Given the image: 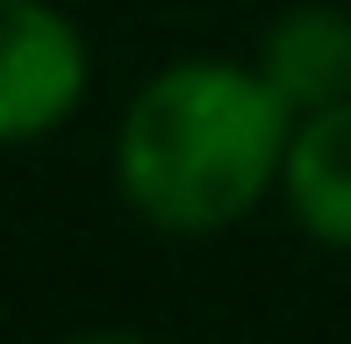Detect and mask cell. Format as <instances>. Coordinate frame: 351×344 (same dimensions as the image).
Segmentation results:
<instances>
[{"label":"cell","mask_w":351,"mask_h":344,"mask_svg":"<svg viewBox=\"0 0 351 344\" xmlns=\"http://www.w3.org/2000/svg\"><path fill=\"white\" fill-rule=\"evenodd\" d=\"M294 108L237 58H180L143 79L115 130V186L165 237H215L280 186Z\"/></svg>","instance_id":"6da1fadb"},{"label":"cell","mask_w":351,"mask_h":344,"mask_svg":"<svg viewBox=\"0 0 351 344\" xmlns=\"http://www.w3.org/2000/svg\"><path fill=\"white\" fill-rule=\"evenodd\" d=\"M86 36L51 0H0V151L43 144L86 101Z\"/></svg>","instance_id":"7a4b0ae2"},{"label":"cell","mask_w":351,"mask_h":344,"mask_svg":"<svg viewBox=\"0 0 351 344\" xmlns=\"http://www.w3.org/2000/svg\"><path fill=\"white\" fill-rule=\"evenodd\" d=\"M251 65L265 72V86H273L294 115L351 101V14L330 8V0H301V8H287L258 36V58H251Z\"/></svg>","instance_id":"3957f363"},{"label":"cell","mask_w":351,"mask_h":344,"mask_svg":"<svg viewBox=\"0 0 351 344\" xmlns=\"http://www.w3.org/2000/svg\"><path fill=\"white\" fill-rule=\"evenodd\" d=\"M280 194L294 208V223L330 251H351V101L294 115L280 165Z\"/></svg>","instance_id":"277c9868"},{"label":"cell","mask_w":351,"mask_h":344,"mask_svg":"<svg viewBox=\"0 0 351 344\" xmlns=\"http://www.w3.org/2000/svg\"><path fill=\"white\" fill-rule=\"evenodd\" d=\"M58 344H158V337H136V330H79V337H58Z\"/></svg>","instance_id":"5b68a950"}]
</instances>
